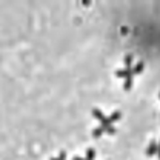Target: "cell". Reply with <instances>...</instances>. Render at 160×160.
Masks as SVG:
<instances>
[{
    "instance_id": "14",
    "label": "cell",
    "mask_w": 160,
    "mask_h": 160,
    "mask_svg": "<svg viewBox=\"0 0 160 160\" xmlns=\"http://www.w3.org/2000/svg\"><path fill=\"white\" fill-rule=\"evenodd\" d=\"M157 151H160V143H157Z\"/></svg>"
},
{
    "instance_id": "12",
    "label": "cell",
    "mask_w": 160,
    "mask_h": 160,
    "mask_svg": "<svg viewBox=\"0 0 160 160\" xmlns=\"http://www.w3.org/2000/svg\"><path fill=\"white\" fill-rule=\"evenodd\" d=\"M72 160H85V158H82V157H78V155H75V157H74Z\"/></svg>"
},
{
    "instance_id": "11",
    "label": "cell",
    "mask_w": 160,
    "mask_h": 160,
    "mask_svg": "<svg viewBox=\"0 0 160 160\" xmlns=\"http://www.w3.org/2000/svg\"><path fill=\"white\" fill-rule=\"evenodd\" d=\"M105 131H106V132H108V134H115V128H114L112 125H111L109 128H106Z\"/></svg>"
},
{
    "instance_id": "3",
    "label": "cell",
    "mask_w": 160,
    "mask_h": 160,
    "mask_svg": "<svg viewBox=\"0 0 160 160\" xmlns=\"http://www.w3.org/2000/svg\"><path fill=\"white\" fill-rule=\"evenodd\" d=\"M143 66H145V63H143V60H140L136 66H132V75H137V74H140L142 71H143Z\"/></svg>"
},
{
    "instance_id": "15",
    "label": "cell",
    "mask_w": 160,
    "mask_h": 160,
    "mask_svg": "<svg viewBox=\"0 0 160 160\" xmlns=\"http://www.w3.org/2000/svg\"><path fill=\"white\" fill-rule=\"evenodd\" d=\"M157 155H158V158H160V151H157Z\"/></svg>"
},
{
    "instance_id": "16",
    "label": "cell",
    "mask_w": 160,
    "mask_h": 160,
    "mask_svg": "<svg viewBox=\"0 0 160 160\" xmlns=\"http://www.w3.org/2000/svg\"><path fill=\"white\" fill-rule=\"evenodd\" d=\"M158 99H160V94H158Z\"/></svg>"
},
{
    "instance_id": "2",
    "label": "cell",
    "mask_w": 160,
    "mask_h": 160,
    "mask_svg": "<svg viewBox=\"0 0 160 160\" xmlns=\"http://www.w3.org/2000/svg\"><path fill=\"white\" fill-rule=\"evenodd\" d=\"M115 75L118 78H126L128 75H132V68H125V69H117Z\"/></svg>"
},
{
    "instance_id": "6",
    "label": "cell",
    "mask_w": 160,
    "mask_h": 160,
    "mask_svg": "<svg viewBox=\"0 0 160 160\" xmlns=\"http://www.w3.org/2000/svg\"><path fill=\"white\" fill-rule=\"evenodd\" d=\"M92 115H94L96 118H99V120H103V118H105L103 112H102L99 108H94V109H92Z\"/></svg>"
},
{
    "instance_id": "7",
    "label": "cell",
    "mask_w": 160,
    "mask_h": 160,
    "mask_svg": "<svg viewBox=\"0 0 160 160\" xmlns=\"http://www.w3.org/2000/svg\"><path fill=\"white\" fill-rule=\"evenodd\" d=\"M94 155H96V151L92 148H88L86 149V158L85 160H94Z\"/></svg>"
},
{
    "instance_id": "10",
    "label": "cell",
    "mask_w": 160,
    "mask_h": 160,
    "mask_svg": "<svg viewBox=\"0 0 160 160\" xmlns=\"http://www.w3.org/2000/svg\"><path fill=\"white\" fill-rule=\"evenodd\" d=\"M100 122H102V128H105V129L111 126V122H109V118H108V117H105L103 120H100Z\"/></svg>"
},
{
    "instance_id": "13",
    "label": "cell",
    "mask_w": 160,
    "mask_h": 160,
    "mask_svg": "<svg viewBox=\"0 0 160 160\" xmlns=\"http://www.w3.org/2000/svg\"><path fill=\"white\" fill-rule=\"evenodd\" d=\"M51 160H62V158H60V157H57V158H56V157H52Z\"/></svg>"
},
{
    "instance_id": "4",
    "label": "cell",
    "mask_w": 160,
    "mask_h": 160,
    "mask_svg": "<svg viewBox=\"0 0 160 160\" xmlns=\"http://www.w3.org/2000/svg\"><path fill=\"white\" fill-rule=\"evenodd\" d=\"M120 117H122V111H114V112H112L108 118H109V122H111V123H114L115 120H118Z\"/></svg>"
},
{
    "instance_id": "9",
    "label": "cell",
    "mask_w": 160,
    "mask_h": 160,
    "mask_svg": "<svg viewBox=\"0 0 160 160\" xmlns=\"http://www.w3.org/2000/svg\"><path fill=\"white\" fill-rule=\"evenodd\" d=\"M125 66H126V68H132V56L131 54H128L125 57Z\"/></svg>"
},
{
    "instance_id": "5",
    "label": "cell",
    "mask_w": 160,
    "mask_h": 160,
    "mask_svg": "<svg viewBox=\"0 0 160 160\" xmlns=\"http://www.w3.org/2000/svg\"><path fill=\"white\" fill-rule=\"evenodd\" d=\"M131 86H132V75H128V77L125 78L123 89H125V91H129V89H131Z\"/></svg>"
},
{
    "instance_id": "1",
    "label": "cell",
    "mask_w": 160,
    "mask_h": 160,
    "mask_svg": "<svg viewBox=\"0 0 160 160\" xmlns=\"http://www.w3.org/2000/svg\"><path fill=\"white\" fill-rule=\"evenodd\" d=\"M154 154H157V142L155 140H151L149 145H148V148H146V155L151 157Z\"/></svg>"
},
{
    "instance_id": "8",
    "label": "cell",
    "mask_w": 160,
    "mask_h": 160,
    "mask_svg": "<svg viewBox=\"0 0 160 160\" xmlns=\"http://www.w3.org/2000/svg\"><path fill=\"white\" fill-rule=\"evenodd\" d=\"M103 131H105V128H102V126H99V128H96L94 131H92V136H94L96 139H99L102 134H103Z\"/></svg>"
}]
</instances>
